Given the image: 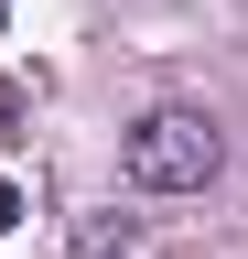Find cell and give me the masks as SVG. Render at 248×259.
I'll return each mask as SVG.
<instances>
[{
  "mask_svg": "<svg viewBox=\"0 0 248 259\" xmlns=\"http://www.w3.org/2000/svg\"><path fill=\"white\" fill-rule=\"evenodd\" d=\"M0 22H11V0H0Z\"/></svg>",
  "mask_w": 248,
  "mask_h": 259,
  "instance_id": "obj_4",
  "label": "cell"
},
{
  "mask_svg": "<svg viewBox=\"0 0 248 259\" xmlns=\"http://www.w3.org/2000/svg\"><path fill=\"white\" fill-rule=\"evenodd\" d=\"M130 216H76V259H130Z\"/></svg>",
  "mask_w": 248,
  "mask_h": 259,
  "instance_id": "obj_2",
  "label": "cell"
},
{
  "mask_svg": "<svg viewBox=\"0 0 248 259\" xmlns=\"http://www.w3.org/2000/svg\"><path fill=\"white\" fill-rule=\"evenodd\" d=\"M119 173H130L140 194H205L216 173H227V130H216L205 108H140L130 130H119Z\"/></svg>",
  "mask_w": 248,
  "mask_h": 259,
  "instance_id": "obj_1",
  "label": "cell"
},
{
  "mask_svg": "<svg viewBox=\"0 0 248 259\" xmlns=\"http://www.w3.org/2000/svg\"><path fill=\"white\" fill-rule=\"evenodd\" d=\"M0 227H22V194H11V184H0Z\"/></svg>",
  "mask_w": 248,
  "mask_h": 259,
  "instance_id": "obj_3",
  "label": "cell"
}]
</instances>
